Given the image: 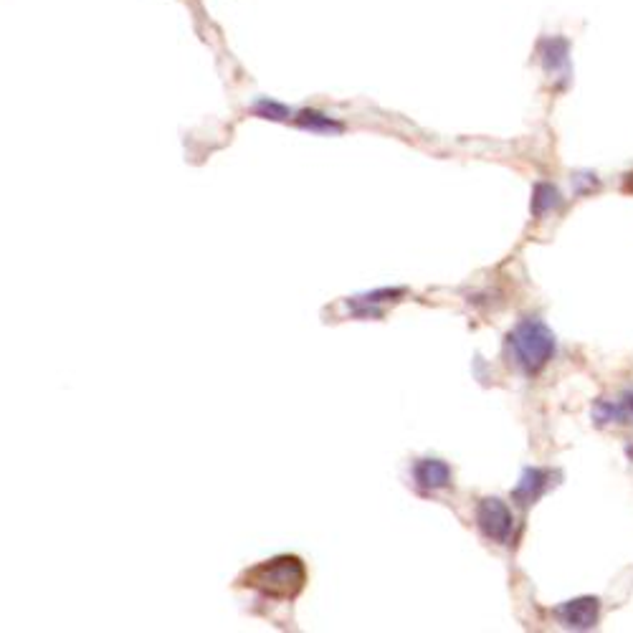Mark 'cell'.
Here are the masks:
<instances>
[{"label":"cell","mask_w":633,"mask_h":633,"mask_svg":"<svg viewBox=\"0 0 633 633\" xmlns=\"http://www.w3.org/2000/svg\"><path fill=\"white\" fill-rule=\"evenodd\" d=\"M509 350L515 352V360L529 376L532 373H539L545 365L550 363L552 355H555V335L550 332V327L538 319V316H528L517 325L512 332H509Z\"/></svg>","instance_id":"6da1fadb"},{"label":"cell","mask_w":633,"mask_h":633,"mask_svg":"<svg viewBox=\"0 0 633 633\" xmlns=\"http://www.w3.org/2000/svg\"><path fill=\"white\" fill-rule=\"evenodd\" d=\"M477 525H479V529L484 532V538L505 545V542H509V538H512L515 515H512V509H509L502 499L487 497V499H481L479 507H477Z\"/></svg>","instance_id":"7a4b0ae2"},{"label":"cell","mask_w":633,"mask_h":633,"mask_svg":"<svg viewBox=\"0 0 633 633\" xmlns=\"http://www.w3.org/2000/svg\"><path fill=\"white\" fill-rule=\"evenodd\" d=\"M558 618H560L563 626H568V628H578V631L593 628L600 618V600L593 598V596L568 600V603H563V606L558 608Z\"/></svg>","instance_id":"3957f363"},{"label":"cell","mask_w":633,"mask_h":633,"mask_svg":"<svg viewBox=\"0 0 633 633\" xmlns=\"http://www.w3.org/2000/svg\"><path fill=\"white\" fill-rule=\"evenodd\" d=\"M538 56L542 69L548 74H555V71L565 69L568 71V64H570V41L565 35H548L538 44Z\"/></svg>","instance_id":"277c9868"},{"label":"cell","mask_w":633,"mask_h":633,"mask_svg":"<svg viewBox=\"0 0 633 633\" xmlns=\"http://www.w3.org/2000/svg\"><path fill=\"white\" fill-rule=\"evenodd\" d=\"M416 484L426 489V492H436V489H446L451 484V469L448 464L438 461V458H423L416 464L413 469Z\"/></svg>","instance_id":"5b68a950"},{"label":"cell","mask_w":633,"mask_h":633,"mask_svg":"<svg viewBox=\"0 0 633 633\" xmlns=\"http://www.w3.org/2000/svg\"><path fill=\"white\" fill-rule=\"evenodd\" d=\"M292 122L296 125V127L309 129V132H325V135H337V132L345 129L342 122L327 117V115H325V112H319V109H302V112H294Z\"/></svg>","instance_id":"8992f818"},{"label":"cell","mask_w":633,"mask_h":633,"mask_svg":"<svg viewBox=\"0 0 633 633\" xmlns=\"http://www.w3.org/2000/svg\"><path fill=\"white\" fill-rule=\"evenodd\" d=\"M548 479H550V474H548V471L528 469L525 474H522V479H519V487L515 489V497L522 502V505H532L539 494L550 487V481Z\"/></svg>","instance_id":"52a82bcc"},{"label":"cell","mask_w":633,"mask_h":633,"mask_svg":"<svg viewBox=\"0 0 633 633\" xmlns=\"http://www.w3.org/2000/svg\"><path fill=\"white\" fill-rule=\"evenodd\" d=\"M251 112L261 119H274V122H289L294 117V109H289L282 102H274L269 96H261L256 99V105L251 106Z\"/></svg>","instance_id":"ba28073f"},{"label":"cell","mask_w":633,"mask_h":633,"mask_svg":"<svg viewBox=\"0 0 633 633\" xmlns=\"http://www.w3.org/2000/svg\"><path fill=\"white\" fill-rule=\"evenodd\" d=\"M560 206V193L558 188H552L548 183H538L535 186V196H532V213L535 216H545L552 208Z\"/></svg>","instance_id":"9c48e42d"}]
</instances>
